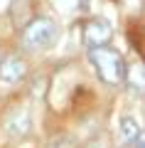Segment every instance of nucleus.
Wrapping results in <instances>:
<instances>
[{"label":"nucleus","mask_w":145,"mask_h":148,"mask_svg":"<svg viewBox=\"0 0 145 148\" xmlns=\"http://www.w3.org/2000/svg\"><path fill=\"white\" fill-rule=\"evenodd\" d=\"M88 59H91V64L96 67L99 77L106 84L116 86V84H120V82L125 79V62H123V57H120L116 49H111V47H91Z\"/></svg>","instance_id":"nucleus-1"},{"label":"nucleus","mask_w":145,"mask_h":148,"mask_svg":"<svg viewBox=\"0 0 145 148\" xmlns=\"http://www.w3.org/2000/svg\"><path fill=\"white\" fill-rule=\"evenodd\" d=\"M57 22L52 17H35L30 25L25 27V35H22V45H25L30 52H39V49H49L57 42Z\"/></svg>","instance_id":"nucleus-2"},{"label":"nucleus","mask_w":145,"mask_h":148,"mask_svg":"<svg viewBox=\"0 0 145 148\" xmlns=\"http://www.w3.org/2000/svg\"><path fill=\"white\" fill-rule=\"evenodd\" d=\"M111 35H113L111 25L106 20H101V17L88 20L86 22V30H84V37H86V42L91 45V47H106L108 40H111Z\"/></svg>","instance_id":"nucleus-3"},{"label":"nucleus","mask_w":145,"mask_h":148,"mask_svg":"<svg viewBox=\"0 0 145 148\" xmlns=\"http://www.w3.org/2000/svg\"><path fill=\"white\" fill-rule=\"evenodd\" d=\"M27 74V64L20 57H7L0 62V82L3 84H17L25 79Z\"/></svg>","instance_id":"nucleus-4"},{"label":"nucleus","mask_w":145,"mask_h":148,"mask_svg":"<svg viewBox=\"0 0 145 148\" xmlns=\"http://www.w3.org/2000/svg\"><path fill=\"white\" fill-rule=\"evenodd\" d=\"M7 131L12 136H27L30 133V114L27 111H15L10 119H7Z\"/></svg>","instance_id":"nucleus-5"},{"label":"nucleus","mask_w":145,"mask_h":148,"mask_svg":"<svg viewBox=\"0 0 145 148\" xmlns=\"http://www.w3.org/2000/svg\"><path fill=\"white\" fill-rule=\"evenodd\" d=\"M138 136H140L138 121L130 119V116H123V119L118 121V138H120V143H133Z\"/></svg>","instance_id":"nucleus-6"},{"label":"nucleus","mask_w":145,"mask_h":148,"mask_svg":"<svg viewBox=\"0 0 145 148\" xmlns=\"http://www.w3.org/2000/svg\"><path fill=\"white\" fill-rule=\"evenodd\" d=\"M125 79L130 82V84L138 89V84H140V89H145V64H133L130 69H125Z\"/></svg>","instance_id":"nucleus-7"},{"label":"nucleus","mask_w":145,"mask_h":148,"mask_svg":"<svg viewBox=\"0 0 145 148\" xmlns=\"http://www.w3.org/2000/svg\"><path fill=\"white\" fill-rule=\"evenodd\" d=\"M47 148H76V143H74V138H69V136H57V138L49 141Z\"/></svg>","instance_id":"nucleus-8"},{"label":"nucleus","mask_w":145,"mask_h":148,"mask_svg":"<svg viewBox=\"0 0 145 148\" xmlns=\"http://www.w3.org/2000/svg\"><path fill=\"white\" fill-rule=\"evenodd\" d=\"M138 138H140V146H143V148H145V131H143V133H140V136H138Z\"/></svg>","instance_id":"nucleus-9"}]
</instances>
